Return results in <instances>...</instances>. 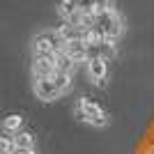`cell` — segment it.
<instances>
[{"label":"cell","mask_w":154,"mask_h":154,"mask_svg":"<svg viewBox=\"0 0 154 154\" xmlns=\"http://www.w3.org/2000/svg\"><path fill=\"white\" fill-rule=\"evenodd\" d=\"M97 28L101 30L103 39L108 42H115L124 30V23H122V16L115 12V9H106V12L97 14Z\"/></svg>","instance_id":"1"},{"label":"cell","mask_w":154,"mask_h":154,"mask_svg":"<svg viewBox=\"0 0 154 154\" xmlns=\"http://www.w3.org/2000/svg\"><path fill=\"white\" fill-rule=\"evenodd\" d=\"M76 115H78V120H83V122L92 124V127H106V124H108V115H106V110H103L99 103L85 99V97H83V99H78Z\"/></svg>","instance_id":"2"},{"label":"cell","mask_w":154,"mask_h":154,"mask_svg":"<svg viewBox=\"0 0 154 154\" xmlns=\"http://www.w3.org/2000/svg\"><path fill=\"white\" fill-rule=\"evenodd\" d=\"M64 48V42L58 32H42L32 39V51L35 55H55Z\"/></svg>","instance_id":"3"},{"label":"cell","mask_w":154,"mask_h":154,"mask_svg":"<svg viewBox=\"0 0 154 154\" xmlns=\"http://www.w3.org/2000/svg\"><path fill=\"white\" fill-rule=\"evenodd\" d=\"M55 55H35L32 60V76L35 78H53L55 74Z\"/></svg>","instance_id":"4"},{"label":"cell","mask_w":154,"mask_h":154,"mask_svg":"<svg viewBox=\"0 0 154 154\" xmlns=\"http://www.w3.org/2000/svg\"><path fill=\"white\" fill-rule=\"evenodd\" d=\"M35 94H37L42 101H53V99H58L62 92H60V88L55 85L53 78H35Z\"/></svg>","instance_id":"5"},{"label":"cell","mask_w":154,"mask_h":154,"mask_svg":"<svg viewBox=\"0 0 154 154\" xmlns=\"http://www.w3.org/2000/svg\"><path fill=\"white\" fill-rule=\"evenodd\" d=\"M85 64H88V76H90V81L101 85L103 81H106V76H108V60L90 58V60H85Z\"/></svg>","instance_id":"6"},{"label":"cell","mask_w":154,"mask_h":154,"mask_svg":"<svg viewBox=\"0 0 154 154\" xmlns=\"http://www.w3.org/2000/svg\"><path fill=\"white\" fill-rule=\"evenodd\" d=\"M67 55H69L74 62H85L88 60V44H85L83 39H74V42H67L62 48Z\"/></svg>","instance_id":"7"},{"label":"cell","mask_w":154,"mask_h":154,"mask_svg":"<svg viewBox=\"0 0 154 154\" xmlns=\"http://www.w3.org/2000/svg\"><path fill=\"white\" fill-rule=\"evenodd\" d=\"M58 35H60V39H62L64 44H67V42H74V39H83V30L76 28V26H71V23L60 26L58 28Z\"/></svg>","instance_id":"8"},{"label":"cell","mask_w":154,"mask_h":154,"mask_svg":"<svg viewBox=\"0 0 154 154\" xmlns=\"http://www.w3.org/2000/svg\"><path fill=\"white\" fill-rule=\"evenodd\" d=\"M55 69L62 71V74H71V71L76 69V62H74L64 51H60V53H55Z\"/></svg>","instance_id":"9"},{"label":"cell","mask_w":154,"mask_h":154,"mask_svg":"<svg viewBox=\"0 0 154 154\" xmlns=\"http://www.w3.org/2000/svg\"><path fill=\"white\" fill-rule=\"evenodd\" d=\"M58 12L64 21H69L76 12H81V7L76 5V0H58Z\"/></svg>","instance_id":"10"},{"label":"cell","mask_w":154,"mask_h":154,"mask_svg":"<svg viewBox=\"0 0 154 154\" xmlns=\"http://www.w3.org/2000/svg\"><path fill=\"white\" fill-rule=\"evenodd\" d=\"M14 145H16V149H32L35 147V138L28 131H19V134H14Z\"/></svg>","instance_id":"11"},{"label":"cell","mask_w":154,"mask_h":154,"mask_svg":"<svg viewBox=\"0 0 154 154\" xmlns=\"http://www.w3.org/2000/svg\"><path fill=\"white\" fill-rule=\"evenodd\" d=\"M21 127H23V117L21 115H9V117H5V122H2V129H5L7 134H19Z\"/></svg>","instance_id":"12"},{"label":"cell","mask_w":154,"mask_h":154,"mask_svg":"<svg viewBox=\"0 0 154 154\" xmlns=\"http://www.w3.org/2000/svg\"><path fill=\"white\" fill-rule=\"evenodd\" d=\"M53 81H55V85L60 88V92H67L71 85V74H62V71H55L53 74Z\"/></svg>","instance_id":"13"},{"label":"cell","mask_w":154,"mask_h":154,"mask_svg":"<svg viewBox=\"0 0 154 154\" xmlns=\"http://www.w3.org/2000/svg\"><path fill=\"white\" fill-rule=\"evenodd\" d=\"M99 53H101V58H103V60L115 58V42H108V39H103L101 44H99Z\"/></svg>","instance_id":"14"},{"label":"cell","mask_w":154,"mask_h":154,"mask_svg":"<svg viewBox=\"0 0 154 154\" xmlns=\"http://www.w3.org/2000/svg\"><path fill=\"white\" fill-rule=\"evenodd\" d=\"M14 152H16L14 138H5V136H0V154H14Z\"/></svg>","instance_id":"15"},{"label":"cell","mask_w":154,"mask_h":154,"mask_svg":"<svg viewBox=\"0 0 154 154\" xmlns=\"http://www.w3.org/2000/svg\"><path fill=\"white\" fill-rule=\"evenodd\" d=\"M106 9H110V0H92V12L94 14H101Z\"/></svg>","instance_id":"16"},{"label":"cell","mask_w":154,"mask_h":154,"mask_svg":"<svg viewBox=\"0 0 154 154\" xmlns=\"http://www.w3.org/2000/svg\"><path fill=\"white\" fill-rule=\"evenodd\" d=\"M14 154H35V149H16Z\"/></svg>","instance_id":"17"},{"label":"cell","mask_w":154,"mask_h":154,"mask_svg":"<svg viewBox=\"0 0 154 154\" xmlns=\"http://www.w3.org/2000/svg\"><path fill=\"white\" fill-rule=\"evenodd\" d=\"M147 154H154V145H152V147H149V152Z\"/></svg>","instance_id":"18"}]
</instances>
